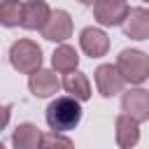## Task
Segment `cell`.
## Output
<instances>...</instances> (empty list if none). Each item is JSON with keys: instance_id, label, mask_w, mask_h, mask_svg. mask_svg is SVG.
Instances as JSON below:
<instances>
[{"instance_id": "1", "label": "cell", "mask_w": 149, "mask_h": 149, "mask_svg": "<svg viewBox=\"0 0 149 149\" xmlns=\"http://www.w3.org/2000/svg\"><path fill=\"white\" fill-rule=\"evenodd\" d=\"M81 119V107L77 98H56L49 107H47V123L51 130L61 133V130H72Z\"/></svg>"}, {"instance_id": "2", "label": "cell", "mask_w": 149, "mask_h": 149, "mask_svg": "<svg viewBox=\"0 0 149 149\" xmlns=\"http://www.w3.org/2000/svg\"><path fill=\"white\" fill-rule=\"evenodd\" d=\"M9 61L12 65L19 70V72H26V74H33L40 70L42 65V49L33 42V40H19L12 44L9 49Z\"/></svg>"}, {"instance_id": "3", "label": "cell", "mask_w": 149, "mask_h": 149, "mask_svg": "<svg viewBox=\"0 0 149 149\" xmlns=\"http://www.w3.org/2000/svg\"><path fill=\"white\" fill-rule=\"evenodd\" d=\"M116 68L121 70L123 79L130 84H142L149 77V56L137 49H123L119 54Z\"/></svg>"}, {"instance_id": "4", "label": "cell", "mask_w": 149, "mask_h": 149, "mask_svg": "<svg viewBox=\"0 0 149 149\" xmlns=\"http://www.w3.org/2000/svg\"><path fill=\"white\" fill-rule=\"evenodd\" d=\"M128 2L126 0H98L93 5V14L98 19V23L102 26H119L126 21L128 16Z\"/></svg>"}, {"instance_id": "5", "label": "cell", "mask_w": 149, "mask_h": 149, "mask_svg": "<svg viewBox=\"0 0 149 149\" xmlns=\"http://www.w3.org/2000/svg\"><path fill=\"white\" fill-rule=\"evenodd\" d=\"M121 107L137 123L147 121L149 119V91H144V88H130L128 93H123Z\"/></svg>"}, {"instance_id": "6", "label": "cell", "mask_w": 149, "mask_h": 149, "mask_svg": "<svg viewBox=\"0 0 149 149\" xmlns=\"http://www.w3.org/2000/svg\"><path fill=\"white\" fill-rule=\"evenodd\" d=\"M95 84H98V91L105 98H109V95H116V93L123 91L126 79H123V74L116 65H100L95 70Z\"/></svg>"}, {"instance_id": "7", "label": "cell", "mask_w": 149, "mask_h": 149, "mask_svg": "<svg viewBox=\"0 0 149 149\" xmlns=\"http://www.w3.org/2000/svg\"><path fill=\"white\" fill-rule=\"evenodd\" d=\"M42 35H44L47 40H51V42H63V40H68V37L72 35V19H70V14L63 12V9L51 12L47 26L42 28Z\"/></svg>"}, {"instance_id": "8", "label": "cell", "mask_w": 149, "mask_h": 149, "mask_svg": "<svg viewBox=\"0 0 149 149\" xmlns=\"http://www.w3.org/2000/svg\"><path fill=\"white\" fill-rule=\"evenodd\" d=\"M51 16V9L44 0H28L23 5V19H21V26L28 28V30H42L47 26Z\"/></svg>"}, {"instance_id": "9", "label": "cell", "mask_w": 149, "mask_h": 149, "mask_svg": "<svg viewBox=\"0 0 149 149\" xmlns=\"http://www.w3.org/2000/svg\"><path fill=\"white\" fill-rule=\"evenodd\" d=\"M79 44H81V49L91 58H100L109 49V37L100 28H84L81 30V37H79Z\"/></svg>"}, {"instance_id": "10", "label": "cell", "mask_w": 149, "mask_h": 149, "mask_svg": "<svg viewBox=\"0 0 149 149\" xmlns=\"http://www.w3.org/2000/svg\"><path fill=\"white\" fill-rule=\"evenodd\" d=\"M123 33L133 40H147L149 37V9L144 7L130 9L123 21Z\"/></svg>"}, {"instance_id": "11", "label": "cell", "mask_w": 149, "mask_h": 149, "mask_svg": "<svg viewBox=\"0 0 149 149\" xmlns=\"http://www.w3.org/2000/svg\"><path fill=\"white\" fill-rule=\"evenodd\" d=\"M28 86H30L33 95H37V98H49V95H54V93L61 88V81L56 79V74H54L51 70H37V72L30 74Z\"/></svg>"}, {"instance_id": "12", "label": "cell", "mask_w": 149, "mask_h": 149, "mask_svg": "<svg viewBox=\"0 0 149 149\" xmlns=\"http://www.w3.org/2000/svg\"><path fill=\"white\" fill-rule=\"evenodd\" d=\"M137 126L140 123L128 114L116 116V144H119V149H133L137 144V140H140V128Z\"/></svg>"}, {"instance_id": "13", "label": "cell", "mask_w": 149, "mask_h": 149, "mask_svg": "<svg viewBox=\"0 0 149 149\" xmlns=\"http://www.w3.org/2000/svg\"><path fill=\"white\" fill-rule=\"evenodd\" d=\"M14 149H40L42 147V133L35 123H19L12 135Z\"/></svg>"}, {"instance_id": "14", "label": "cell", "mask_w": 149, "mask_h": 149, "mask_svg": "<svg viewBox=\"0 0 149 149\" xmlns=\"http://www.w3.org/2000/svg\"><path fill=\"white\" fill-rule=\"evenodd\" d=\"M63 88L77 100H88L91 98V84H88L86 74H81V72H68L65 79H63Z\"/></svg>"}, {"instance_id": "15", "label": "cell", "mask_w": 149, "mask_h": 149, "mask_svg": "<svg viewBox=\"0 0 149 149\" xmlns=\"http://www.w3.org/2000/svg\"><path fill=\"white\" fill-rule=\"evenodd\" d=\"M51 63H54V70L68 74V72H74V70H77V65H79V56H77V51H74L72 47L63 44V47H58V49L54 51Z\"/></svg>"}, {"instance_id": "16", "label": "cell", "mask_w": 149, "mask_h": 149, "mask_svg": "<svg viewBox=\"0 0 149 149\" xmlns=\"http://www.w3.org/2000/svg\"><path fill=\"white\" fill-rule=\"evenodd\" d=\"M23 5L26 2H19V0H2V5H0V21H2V26H16V23H21V19H23Z\"/></svg>"}, {"instance_id": "17", "label": "cell", "mask_w": 149, "mask_h": 149, "mask_svg": "<svg viewBox=\"0 0 149 149\" xmlns=\"http://www.w3.org/2000/svg\"><path fill=\"white\" fill-rule=\"evenodd\" d=\"M40 149H74L72 147V142H70V137H65V135H61V133H47V135H42V147Z\"/></svg>"}, {"instance_id": "18", "label": "cell", "mask_w": 149, "mask_h": 149, "mask_svg": "<svg viewBox=\"0 0 149 149\" xmlns=\"http://www.w3.org/2000/svg\"><path fill=\"white\" fill-rule=\"evenodd\" d=\"M79 2H81V5H95L98 0H79Z\"/></svg>"}, {"instance_id": "19", "label": "cell", "mask_w": 149, "mask_h": 149, "mask_svg": "<svg viewBox=\"0 0 149 149\" xmlns=\"http://www.w3.org/2000/svg\"><path fill=\"white\" fill-rule=\"evenodd\" d=\"M144 2H149V0H144Z\"/></svg>"}]
</instances>
